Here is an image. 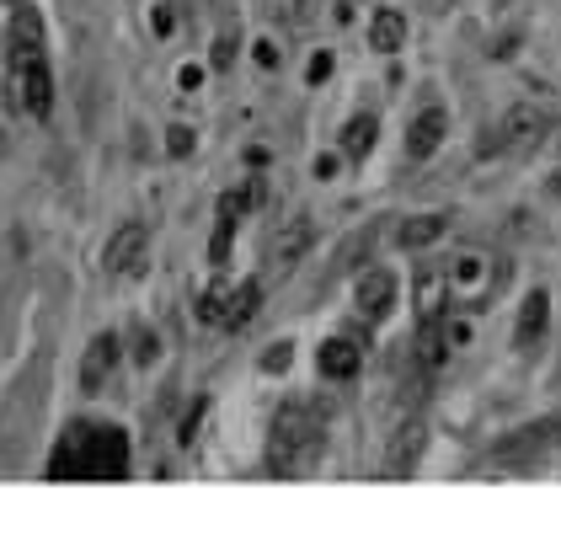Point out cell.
Returning a JSON list of instances; mask_svg holds the SVG:
<instances>
[{
  "mask_svg": "<svg viewBox=\"0 0 561 545\" xmlns=\"http://www.w3.org/2000/svg\"><path fill=\"white\" fill-rule=\"evenodd\" d=\"M321 433H326V417L316 401H284L268 428V476L278 481L305 476L321 460Z\"/></svg>",
  "mask_w": 561,
  "mask_h": 545,
  "instance_id": "6da1fadb",
  "label": "cell"
},
{
  "mask_svg": "<svg viewBox=\"0 0 561 545\" xmlns=\"http://www.w3.org/2000/svg\"><path fill=\"white\" fill-rule=\"evenodd\" d=\"M129 471V439L118 428H70V439L54 449L49 476L70 481V476H91V481H118Z\"/></svg>",
  "mask_w": 561,
  "mask_h": 545,
  "instance_id": "7a4b0ae2",
  "label": "cell"
},
{
  "mask_svg": "<svg viewBox=\"0 0 561 545\" xmlns=\"http://www.w3.org/2000/svg\"><path fill=\"white\" fill-rule=\"evenodd\" d=\"M11 102L33 118H49L54 113V75L43 65V54H11Z\"/></svg>",
  "mask_w": 561,
  "mask_h": 545,
  "instance_id": "3957f363",
  "label": "cell"
},
{
  "mask_svg": "<svg viewBox=\"0 0 561 545\" xmlns=\"http://www.w3.org/2000/svg\"><path fill=\"white\" fill-rule=\"evenodd\" d=\"M545 129H551V113L535 107V102H519V107H508V113L497 118L492 150H529V145H540Z\"/></svg>",
  "mask_w": 561,
  "mask_h": 545,
  "instance_id": "277c9868",
  "label": "cell"
},
{
  "mask_svg": "<svg viewBox=\"0 0 561 545\" xmlns=\"http://www.w3.org/2000/svg\"><path fill=\"white\" fill-rule=\"evenodd\" d=\"M364 348H369V332H364V326H342L337 337L321 342L316 369H321L326 380H353L358 364H364Z\"/></svg>",
  "mask_w": 561,
  "mask_h": 545,
  "instance_id": "5b68a950",
  "label": "cell"
},
{
  "mask_svg": "<svg viewBox=\"0 0 561 545\" xmlns=\"http://www.w3.org/2000/svg\"><path fill=\"white\" fill-rule=\"evenodd\" d=\"M145 252H150V230L139 220L113 230V241H107V252H102L107 278H139V273H145Z\"/></svg>",
  "mask_w": 561,
  "mask_h": 545,
  "instance_id": "8992f818",
  "label": "cell"
},
{
  "mask_svg": "<svg viewBox=\"0 0 561 545\" xmlns=\"http://www.w3.org/2000/svg\"><path fill=\"white\" fill-rule=\"evenodd\" d=\"M492 284H497V268H492L487 252H460L449 262V289H455L465 305H481L492 294Z\"/></svg>",
  "mask_w": 561,
  "mask_h": 545,
  "instance_id": "52a82bcc",
  "label": "cell"
},
{
  "mask_svg": "<svg viewBox=\"0 0 561 545\" xmlns=\"http://www.w3.org/2000/svg\"><path fill=\"white\" fill-rule=\"evenodd\" d=\"M423 449H428V423H423V417H407V423L396 428L391 449H385V476L407 481L417 471V460H423Z\"/></svg>",
  "mask_w": 561,
  "mask_h": 545,
  "instance_id": "ba28073f",
  "label": "cell"
},
{
  "mask_svg": "<svg viewBox=\"0 0 561 545\" xmlns=\"http://www.w3.org/2000/svg\"><path fill=\"white\" fill-rule=\"evenodd\" d=\"M353 300H358V316H364V321H385L396 310V278L385 268H369L364 278H358Z\"/></svg>",
  "mask_w": 561,
  "mask_h": 545,
  "instance_id": "9c48e42d",
  "label": "cell"
},
{
  "mask_svg": "<svg viewBox=\"0 0 561 545\" xmlns=\"http://www.w3.org/2000/svg\"><path fill=\"white\" fill-rule=\"evenodd\" d=\"M310 241H316V220H310V214H300V220H289L284 230H278L273 236V273H289L294 262H300L305 252H310Z\"/></svg>",
  "mask_w": 561,
  "mask_h": 545,
  "instance_id": "30bf717a",
  "label": "cell"
},
{
  "mask_svg": "<svg viewBox=\"0 0 561 545\" xmlns=\"http://www.w3.org/2000/svg\"><path fill=\"white\" fill-rule=\"evenodd\" d=\"M444 134H449V113L444 107H423V113L412 118V129H407V155L412 161H428V155L444 145Z\"/></svg>",
  "mask_w": 561,
  "mask_h": 545,
  "instance_id": "8fae6325",
  "label": "cell"
},
{
  "mask_svg": "<svg viewBox=\"0 0 561 545\" xmlns=\"http://www.w3.org/2000/svg\"><path fill=\"white\" fill-rule=\"evenodd\" d=\"M412 294H417V316L423 321H444V310H449V268H417V284H412Z\"/></svg>",
  "mask_w": 561,
  "mask_h": 545,
  "instance_id": "7c38bea8",
  "label": "cell"
},
{
  "mask_svg": "<svg viewBox=\"0 0 561 545\" xmlns=\"http://www.w3.org/2000/svg\"><path fill=\"white\" fill-rule=\"evenodd\" d=\"M118 337L113 332H102L97 342H91V348H86V358H81V391H102V385H107V375H113V369H118Z\"/></svg>",
  "mask_w": 561,
  "mask_h": 545,
  "instance_id": "4fadbf2b",
  "label": "cell"
},
{
  "mask_svg": "<svg viewBox=\"0 0 561 545\" xmlns=\"http://www.w3.org/2000/svg\"><path fill=\"white\" fill-rule=\"evenodd\" d=\"M545 321H551V294L535 289L529 300L519 305V326H513V348H535L545 337Z\"/></svg>",
  "mask_w": 561,
  "mask_h": 545,
  "instance_id": "5bb4252c",
  "label": "cell"
},
{
  "mask_svg": "<svg viewBox=\"0 0 561 545\" xmlns=\"http://www.w3.org/2000/svg\"><path fill=\"white\" fill-rule=\"evenodd\" d=\"M401 43H407V17H401V11H374V22H369V49L374 54H396Z\"/></svg>",
  "mask_w": 561,
  "mask_h": 545,
  "instance_id": "9a60e30c",
  "label": "cell"
},
{
  "mask_svg": "<svg viewBox=\"0 0 561 545\" xmlns=\"http://www.w3.org/2000/svg\"><path fill=\"white\" fill-rule=\"evenodd\" d=\"M439 236H444V214H412V220H401L396 246L401 252H423V246H433Z\"/></svg>",
  "mask_w": 561,
  "mask_h": 545,
  "instance_id": "2e32d148",
  "label": "cell"
},
{
  "mask_svg": "<svg viewBox=\"0 0 561 545\" xmlns=\"http://www.w3.org/2000/svg\"><path fill=\"white\" fill-rule=\"evenodd\" d=\"M11 54H43V17L33 6L11 11Z\"/></svg>",
  "mask_w": 561,
  "mask_h": 545,
  "instance_id": "e0dca14e",
  "label": "cell"
},
{
  "mask_svg": "<svg viewBox=\"0 0 561 545\" xmlns=\"http://www.w3.org/2000/svg\"><path fill=\"white\" fill-rule=\"evenodd\" d=\"M374 139H380V118L358 113V118H348V129H342V155H348V161H364L374 150Z\"/></svg>",
  "mask_w": 561,
  "mask_h": 545,
  "instance_id": "ac0fdd59",
  "label": "cell"
},
{
  "mask_svg": "<svg viewBox=\"0 0 561 545\" xmlns=\"http://www.w3.org/2000/svg\"><path fill=\"white\" fill-rule=\"evenodd\" d=\"M230 300H236V289H225L220 278H214V284L198 294V321H204V326H225L230 321Z\"/></svg>",
  "mask_w": 561,
  "mask_h": 545,
  "instance_id": "d6986e66",
  "label": "cell"
},
{
  "mask_svg": "<svg viewBox=\"0 0 561 545\" xmlns=\"http://www.w3.org/2000/svg\"><path fill=\"white\" fill-rule=\"evenodd\" d=\"M257 305H262V284H241L236 289V300H230V332H236V326H246V321H252L257 316Z\"/></svg>",
  "mask_w": 561,
  "mask_h": 545,
  "instance_id": "ffe728a7",
  "label": "cell"
},
{
  "mask_svg": "<svg viewBox=\"0 0 561 545\" xmlns=\"http://www.w3.org/2000/svg\"><path fill=\"white\" fill-rule=\"evenodd\" d=\"M289 358H294V342H273V348L262 353V369H268V375H284Z\"/></svg>",
  "mask_w": 561,
  "mask_h": 545,
  "instance_id": "44dd1931",
  "label": "cell"
},
{
  "mask_svg": "<svg viewBox=\"0 0 561 545\" xmlns=\"http://www.w3.org/2000/svg\"><path fill=\"white\" fill-rule=\"evenodd\" d=\"M230 59H236V33H220V38H214L209 65H214V70H230Z\"/></svg>",
  "mask_w": 561,
  "mask_h": 545,
  "instance_id": "7402d4cb",
  "label": "cell"
},
{
  "mask_svg": "<svg viewBox=\"0 0 561 545\" xmlns=\"http://www.w3.org/2000/svg\"><path fill=\"white\" fill-rule=\"evenodd\" d=\"M444 337H449V348H465V342H471V321H465V316H444Z\"/></svg>",
  "mask_w": 561,
  "mask_h": 545,
  "instance_id": "603a6c76",
  "label": "cell"
},
{
  "mask_svg": "<svg viewBox=\"0 0 561 545\" xmlns=\"http://www.w3.org/2000/svg\"><path fill=\"white\" fill-rule=\"evenodd\" d=\"M155 353H161L155 332H134V364H155Z\"/></svg>",
  "mask_w": 561,
  "mask_h": 545,
  "instance_id": "cb8c5ba5",
  "label": "cell"
},
{
  "mask_svg": "<svg viewBox=\"0 0 561 545\" xmlns=\"http://www.w3.org/2000/svg\"><path fill=\"white\" fill-rule=\"evenodd\" d=\"M204 412H209V401H193V412H187V423H182V444L198 439V423H204Z\"/></svg>",
  "mask_w": 561,
  "mask_h": 545,
  "instance_id": "d4e9b609",
  "label": "cell"
},
{
  "mask_svg": "<svg viewBox=\"0 0 561 545\" xmlns=\"http://www.w3.org/2000/svg\"><path fill=\"white\" fill-rule=\"evenodd\" d=\"M166 150L171 155H193V129H171L166 134Z\"/></svg>",
  "mask_w": 561,
  "mask_h": 545,
  "instance_id": "484cf974",
  "label": "cell"
},
{
  "mask_svg": "<svg viewBox=\"0 0 561 545\" xmlns=\"http://www.w3.org/2000/svg\"><path fill=\"white\" fill-rule=\"evenodd\" d=\"M321 6H326V0H294V22H300V27H310V22L321 17Z\"/></svg>",
  "mask_w": 561,
  "mask_h": 545,
  "instance_id": "4316f807",
  "label": "cell"
},
{
  "mask_svg": "<svg viewBox=\"0 0 561 545\" xmlns=\"http://www.w3.org/2000/svg\"><path fill=\"white\" fill-rule=\"evenodd\" d=\"M241 204H246V209H262V177H246V188H241Z\"/></svg>",
  "mask_w": 561,
  "mask_h": 545,
  "instance_id": "83f0119b",
  "label": "cell"
},
{
  "mask_svg": "<svg viewBox=\"0 0 561 545\" xmlns=\"http://www.w3.org/2000/svg\"><path fill=\"white\" fill-rule=\"evenodd\" d=\"M155 33H161V38H171V33H177V11L155 6Z\"/></svg>",
  "mask_w": 561,
  "mask_h": 545,
  "instance_id": "f1b7e54d",
  "label": "cell"
},
{
  "mask_svg": "<svg viewBox=\"0 0 561 545\" xmlns=\"http://www.w3.org/2000/svg\"><path fill=\"white\" fill-rule=\"evenodd\" d=\"M326 75H332V54H316V59H310V81H326Z\"/></svg>",
  "mask_w": 561,
  "mask_h": 545,
  "instance_id": "f546056e",
  "label": "cell"
},
{
  "mask_svg": "<svg viewBox=\"0 0 561 545\" xmlns=\"http://www.w3.org/2000/svg\"><path fill=\"white\" fill-rule=\"evenodd\" d=\"M257 59H262V65H268V70H273V65H278V49H273V43H257Z\"/></svg>",
  "mask_w": 561,
  "mask_h": 545,
  "instance_id": "4dcf8cb0",
  "label": "cell"
},
{
  "mask_svg": "<svg viewBox=\"0 0 561 545\" xmlns=\"http://www.w3.org/2000/svg\"><path fill=\"white\" fill-rule=\"evenodd\" d=\"M428 11H449V0H428Z\"/></svg>",
  "mask_w": 561,
  "mask_h": 545,
  "instance_id": "1f68e13d",
  "label": "cell"
},
{
  "mask_svg": "<svg viewBox=\"0 0 561 545\" xmlns=\"http://www.w3.org/2000/svg\"><path fill=\"white\" fill-rule=\"evenodd\" d=\"M551 188H556V193H561V171H556V177H551Z\"/></svg>",
  "mask_w": 561,
  "mask_h": 545,
  "instance_id": "d6a6232c",
  "label": "cell"
},
{
  "mask_svg": "<svg viewBox=\"0 0 561 545\" xmlns=\"http://www.w3.org/2000/svg\"><path fill=\"white\" fill-rule=\"evenodd\" d=\"M6 6H22V0H6Z\"/></svg>",
  "mask_w": 561,
  "mask_h": 545,
  "instance_id": "836d02e7",
  "label": "cell"
}]
</instances>
